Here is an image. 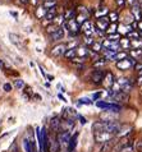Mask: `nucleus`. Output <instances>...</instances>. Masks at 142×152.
I'll return each mask as SVG.
<instances>
[{
  "label": "nucleus",
  "mask_w": 142,
  "mask_h": 152,
  "mask_svg": "<svg viewBox=\"0 0 142 152\" xmlns=\"http://www.w3.org/2000/svg\"><path fill=\"white\" fill-rule=\"evenodd\" d=\"M120 126H122V123L116 120H97L92 124V132H106L115 136L119 132Z\"/></svg>",
  "instance_id": "1"
},
{
  "label": "nucleus",
  "mask_w": 142,
  "mask_h": 152,
  "mask_svg": "<svg viewBox=\"0 0 142 152\" xmlns=\"http://www.w3.org/2000/svg\"><path fill=\"white\" fill-rule=\"evenodd\" d=\"M65 32H68V35L72 37V39H76L81 35V26L76 22V18L74 19H70V20H67V22L63 23V26Z\"/></svg>",
  "instance_id": "2"
},
{
  "label": "nucleus",
  "mask_w": 142,
  "mask_h": 152,
  "mask_svg": "<svg viewBox=\"0 0 142 152\" xmlns=\"http://www.w3.org/2000/svg\"><path fill=\"white\" fill-rule=\"evenodd\" d=\"M95 105L99 109L106 111V113H119L122 110V106L116 102H109V101H104V100H97L95 102Z\"/></svg>",
  "instance_id": "3"
},
{
  "label": "nucleus",
  "mask_w": 142,
  "mask_h": 152,
  "mask_svg": "<svg viewBox=\"0 0 142 152\" xmlns=\"http://www.w3.org/2000/svg\"><path fill=\"white\" fill-rule=\"evenodd\" d=\"M22 146H23L24 152H39L37 151V146H36V138L33 133L27 134V137H24L22 139Z\"/></svg>",
  "instance_id": "4"
},
{
  "label": "nucleus",
  "mask_w": 142,
  "mask_h": 152,
  "mask_svg": "<svg viewBox=\"0 0 142 152\" xmlns=\"http://www.w3.org/2000/svg\"><path fill=\"white\" fill-rule=\"evenodd\" d=\"M106 75V70L105 69H94L92 72H91L90 74V79L91 82H92L94 84H102L104 82V78H105Z\"/></svg>",
  "instance_id": "5"
},
{
  "label": "nucleus",
  "mask_w": 142,
  "mask_h": 152,
  "mask_svg": "<svg viewBox=\"0 0 142 152\" xmlns=\"http://www.w3.org/2000/svg\"><path fill=\"white\" fill-rule=\"evenodd\" d=\"M136 63L137 61L135 60V59H132L131 56H128L126 59H123V60L115 61V65H116V68H118L119 70H129V69H132L133 66H135Z\"/></svg>",
  "instance_id": "6"
},
{
  "label": "nucleus",
  "mask_w": 142,
  "mask_h": 152,
  "mask_svg": "<svg viewBox=\"0 0 142 152\" xmlns=\"http://www.w3.org/2000/svg\"><path fill=\"white\" fill-rule=\"evenodd\" d=\"M65 51H67V44L61 42V44H56L53 46L51 50H50V55L55 59H59V58H63Z\"/></svg>",
  "instance_id": "7"
},
{
  "label": "nucleus",
  "mask_w": 142,
  "mask_h": 152,
  "mask_svg": "<svg viewBox=\"0 0 142 152\" xmlns=\"http://www.w3.org/2000/svg\"><path fill=\"white\" fill-rule=\"evenodd\" d=\"M49 152H60V143L58 139V134L51 132L49 136Z\"/></svg>",
  "instance_id": "8"
},
{
  "label": "nucleus",
  "mask_w": 142,
  "mask_h": 152,
  "mask_svg": "<svg viewBox=\"0 0 142 152\" xmlns=\"http://www.w3.org/2000/svg\"><path fill=\"white\" fill-rule=\"evenodd\" d=\"M81 33H83V36L92 37V35L95 33V24L92 23V20L87 19L86 22L81 24Z\"/></svg>",
  "instance_id": "9"
},
{
  "label": "nucleus",
  "mask_w": 142,
  "mask_h": 152,
  "mask_svg": "<svg viewBox=\"0 0 142 152\" xmlns=\"http://www.w3.org/2000/svg\"><path fill=\"white\" fill-rule=\"evenodd\" d=\"M94 138H95V142L99 143V145H101L104 142H108V141H111V139H114L115 136L111 133H106V132H96L94 133Z\"/></svg>",
  "instance_id": "10"
},
{
  "label": "nucleus",
  "mask_w": 142,
  "mask_h": 152,
  "mask_svg": "<svg viewBox=\"0 0 142 152\" xmlns=\"http://www.w3.org/2000/svg\"><path fill=\"white\" fill-rule=\"evenodd\" d=\"M78 137H79V132H74L73 134H70L65 152H74V150H76V147L78 145Z\"/></svg>",
  "instance_id": "11"
},
{
  "label": "nucleus",
  "mask_w": 142,
  "mask_h": 152,
  "mask_svg": "<svg viewBox=\"0 0 142 152\" xmlns=\"http://www.w3.org/2000/svg\"><path fill=\"white\" fill-rule=\"evenodd\" d=\"M60 121H61V119H60V116H54V118H51L50 119V123H49V130L51 133H55V134H58L60 132Z\"/></svg>",
  "instance_id": "12"
},
{
  "label": "nucleus",
  "mask_w": 142,
  "mask_h": 152,
  "mask_svg": "<svg viewBox=\"0 0 142 152\" xmlns=\"http://www.w3.org/2000/svg\"><path fill=\"white\" fill-rule=\"evenodd\" d=\"M63 119H67V120H76L77 118H78V113L74 110V109L72 107H65L64 110H63Z\"/></svg>",
  "instance_id": "13"
},
{
  "label": "nucleus",
  "mask_w": 142,
  "mask_h": 152,
  "mask_svg": "<svg viewBox=\"0 0 142 152\" xmlns=\"http://www.w3.org/2000/svg\"><path fill=\"white\" fill-rule=\"evenodd\" d=\"M74 123L73 120H67V119H61L60 121V132H72L74 129Z\"/></svg>",
  "instance_id": "14"
},
{
  "label": "nucleus",
  "mask_w": 142,
  "mask_h": 152,
  "mask_svg": "<svg viewBox=\"0 0 142 152\" xmlns=\"http://www.w3.org/2000/svg\"><path fill=\"white\" fill-rule=\"evenodd\" d=\"M76 53H77V58H82V59H89L90 55V48H87L85 45H78V48L76 49ZM90 60V59H89Z\"/></svg>",
  "instance_id": "15"
},
{
  "label": "nucleus",
  "mask_w": 142,
  "mask_h": 152,
  "mask_svg": "<svg viewBox=\"0 0 142 152\" xmlns=\"http://www.w3.org/2000/svg\"><path fill=\"white\" fill-rule=\"evenodd\" d=\"M50 37V41H54V42H58L60 40H63L65 37V31L63 27H59L58 28V31H55L54 33H51V35H49Z\"/></svg>",
  "instance_id": "16"
},
{
  "label": "nucleus",
  "mask_w": 142,
  "mask_h": 152,
  "mask_svg": "<svg viewBox=\"0 0 142 152\" xmlns=\"http://www.w3.org/2000/svg\"><path fill=\"white\" fill-rule=\"evenodd\" d=\"M133 130V128L131 125H127V124H122V126H120L119 132L115 134L116 137L119 138H124V137H129V134H131V132Z\"/></svg>",
  "instance_id": "17"
},
{
  "label": "nucleus",
  "mask_w": 142,
  "mask_h": 152,
  "mask_svg": "<svg viewBox=\"0 0 142 152\" xmlns=\"http://www.w3.org/2000/svg\"><path fill=\"white\" fill-rule=\"evenodd\" d=\"M118 152H135V145L132 141L129 142H120Z\"/></svg>",
  "instance_id": "18"
},
{
  "label": "nucleus",
  "mask_w": 142,
  "mask_h": 152,
  "mask_svg": "<svg viewBox=\"0 0 142 152\" xmlns=\"http://www.w3.org/2000/svg\"><path fill=\"white\" fill-rule=\"evenodd\" d=\"M119 42V48H120V50L122 51H129L132 48H131V40L128 39V37H126V36H123V37H120V40L118 41Z\"/></svg>",
  "instance_id": "19"
},
{
  "label": "nucleus",
  "mask_w": 142,
  "mask_h": 152,
  "mask_svg": "<svg viewBox=\"0 0 142 152\" xmlns=\"http://www.w3.org/2000/svg\"><path fill=\"white\" fill-rule=\"evenodd\" d=\"M131 31H135V29L132 28L131 24H126V23H120L118 24V29H116V32L119 33L120 36H126L128 32H131Z\"/></svg>",
  "instance_id": "20"
},
{
  "label": "nucleus",
  "mask_w": 142,
  "mask_h": 152,
  "mask_svg": "<svg viewBox=\"0 0 142 152\" xmlns=\"http://www.w3.org/2000/svg\"><path fill=\"white\" fill-rule=\"evenodd\" d=\"M141 12H142V9H141V7H140L138 3L135 4V5L131 8V14L133 15V18H135L136 22H140V20H141Z\"/></svg>",
  "instance_id": "21"
},
{
  "label": "nucleus",
  "mask_w": 142,
  "mask_h": 152,
  "mask_svg": "<svg viewBox=\"0 0 142 152\" xmlns=\"http://www.w3.org/2000/svg\"><path fill=\"white\" fill-rule=\"evenodd\" d=\"M76 15H77V10H76V8H67L65 12L63 13V17H64V20L67 22V20H70V19H74L76 18Z\"/></svg>",
  "instance_id": "22"
},
{
  "label": "nucleus",
  "mask_w": 142,
  "mask_h": 152,
  "mask_svg": "<svg viewBox=\"0 0 142 152\" xmlns=\"http://www.w3.org/2000/svg\"><path fill=\"white\" fill-rule=\"evenodd\" d=\"M40 4L48 10V9H50V8L58 7V4H59V0H41Z\"/></svg>",
  "instance_id": "23"
},
{
  "label": "nucleus",
  "mask_w": 142,
  "mask_h": 152,
  "mask_svg": "<svg viewBox=\"0 0 142 152\" xmlns=\"http://www.w3.org/2000/svg\"><path fill=\"white\" fill-rule=\"evenodd\" d=\"M35 14H36V18L39 20H42L45 14H46V9L41 5V4H39L36 8H35Z\"/></svg>",
  "instance_id": "24"
},
{
  "label": "nucleus",
  "mask_w": 142,
  "mask_h": 152,
  "mask_svg": "<svg viewBox=\"0 0 142 152\" xmlns=\"http://www.w3.org/2000/svg\"><path fill=\"white\" fill-rule=\"evenodd\" d=\"M128 56H131L132 59H135L136 61H138L142 58V49H131L128 51Z\"/></svg>",
  "instance_id": "25"
},
{
  "label": "nucleus",
  "mask_w": 142,
  "mask_h": 152,
  "mask_svg": "<svg viewBox=\"0 0 142 152\" xmlns=\"http://www.w3.org/2000/svg\"><path fill=\"white\" fill-rule=\"evenodd\" d=\"M106 17H108V19H109L110 23H118V20L120 18L119 12H116V10H109V13H108Z\"/></svg>",
  "instance_id": "26"
},
{
  "label": "nucleus",
  "mask_w": 142,
  "mask_h": 152,
  "mask_svg": "<svg viewBox=\"0 0 142 152\" xmlns=\"http://www.w3.org/2000/svg\"><path fill=\"white\" fill-rule=\"evenodd\" d=\"M114 82H115L114 81V74H113L111 72H106V75H105V78H104L102 83H105L108 88H111L113 84H114Z\"/></svg>",
  "instance_id": "27"
},
{
  "label": "nucleus",
  "mask_w": 142,
  "mask_h": 152,
  "mask_svg": "<svg viewBox=\"0 0 142 152\" xmlns=\"http://www.w3.org/2000/svg\"><path fill=\"white\" fill-rule=\"evenodd\" d=\"M9 40L12 41V44H14L15 46H18L19 49H22V40H20V37L18 35H15V33H9Z\"/></svg>",
  "instance_id": "28"
},
{
  "label": "nucleus",
  "mask_w": 142,
  "mask_h": 152,
  "mask_svg": "<svg viewBox=\"0 0 142 152\" xmlns=\"http://www.w3.org/2000/svg\"><path fill=\"white\" fill-rule=\"evenodd\" d=\"M114 139H111V141H108V142H104L100 145V151L101 152H109L111 148H113V146H114Z\"/></svg>",
  "instance_id": "29"
},
{
  "label": "nucleus",
  "mask_w": 142,
  "mask_h": 152,
  "mask_svg": "<svg viewBox=\"0 0 142 152\" xmlns=\"http://www.w3.org/2000/svg\"><path fill=\"white\" fill-rule=\"evenodd\" d=\"M90 50H91V51H94V53H96V54H99V55H101V53H102V50H104L102 42L101 41H100V42L95 41L94 44H92V46L90 48Z\"/></svg>",
  "instance_id": "30"
},
{
  "label": "nucleus",
  "mask_w": 142,
  "mask_h": 152,
  "mask_svg": "<svg viewBox=\"0 0 142 152\" xmlns=\"http://www.w3.org/2000/svg\"><path fill=\"white\" fill-rule=\"evenodd\" d=\"M63 58H64V59H67V60H69V61H72L74 58H77L76 49H72V50H67V51L64 53Z\"/></svg>",
  "instance_id": "31"
},
{
  "label": "nucleus",
  "mask_w": 142,
  "mask_h": 152,
  "mask_svg": "<svg viewBox=\"0 0 142 152\" xmlns=\"http://www.w3.org/2000/svg\"><path fill=\"white\" fill-rule=\"evenodd\" d=\"M106 60H105V59H104L102 56H100L99 59H96V60L95 61H92V65L95 66V68H99V69H101L102 68V66H105L106 65Z\"/></svg>",
  "instance_id": "32"
},
{
  "label": "nucleus",
  "mask_w": 142,
  "mask_h": 152,
  "mask_svg": "<svg viewBox=\"0 0 142 152\" xmlns=\"http://www.w3.org/2000/svg\"><path fill=\"white\" fill-rule=\"evenodd\" d=\"M24 86H26V83H24L23 79H20V78H15V79H14L13 87H15L17 90H23Z\"/></svg>",
  "instance_id": "33"
},
{
  "label": "nucleus",
  "mask_w": 142,
  "mask_h": 152,
  "mask_svg": "<svg viewBox=\"0 0 142 152\" xmlns=\"http://www.w3.org/2000/svg\"><path fill=\"white\" fill-rule=\"evenodd\" d=\"M116 29H118V23H110L108 26L105 35H111V33H116Z\"/></svg>",
  "instance_id": "34"
},
{
  "label": "nucleus",
  "mask_w": 142,
  "mask_h": 152,
  "mask_svg": "<svg viewBox=\"0 0 142 152\" xmlns=\"http://www.w3.org/2000/svg\"><path fill=\"white\" fill-rule=\"evenodd\" d=\"M108 13H109V9H108V8H100V9L96 10L95 15L97 17V18H101V17H106Z\"/></svg>",
  "instance_id": "35"
},
{
  "label": "nucleus",
  "mask_w": 142,
  "mask_h": 152,
  "mask_svg": "<svg viewBox=\"0 0 142 152\" xmlns=\"http://www.w3.org/2000/svg\"><path fill=\"white\" fill-rule=\"evenodd\" d=\"M58 28H59V26H56V24L51 23V24H49L48 27H45V32H46L48 35H51V33H54L55 31H58Z\"/></svg>",
  "instance_id": "36"
},
{
  "label": "nucleus",
  "mask_w": 142,
  "mask_h": 152,
  "mask_svg": "<svg viewBox=\"0 0 142 152\" xmlns=\"http://www.w3.org/2000/svg\"><path fill=\"white\" fill-rule=\"evenodd\" d=\"M126 58H128V53L127 51H118L115 54V60L114 61H119V60H123V59H126Z\"/></svg>",
  "instance_id": "37"
},
{
  "label": "nucleus",
  "mask_w": 142,
  "mask_h": 152,
  "mask_svg": "<svg viewBox=\"0 0 142 152\" xmlns=\"http://www.w3.org/2000/svg\"><path fill=\"white\" fill-rule=\"evenodd\" d=\"M95 42L94 37H89V36H83V45L87 46V48H91L92 44Z\"/></svg>",
  "instance_id": "38"
},
{
  "label": "nucleus",
  "mask_w": 142,
  "mask_h": 152,
  "mask_svg": "<svg viewBox=\"0 0 142 152\" xmlns=\"http://www.w3.org/2000/svg\"><path fill=\"white\" fill-rule=\"evenodd\" d=\"M77 102L82 106V105H92L94 101H91V99H89V97H82V99L77 100Z\"/></svg>",
  "instance_id": "39"
},
{
  "label": "nucleus",
  "mask_w": 142,
  "mask_h": 152,
  "mask_svg": "<svg viewBox=\"0 0 142 152\" xmlns=\"http://www.w3.org/2000/svg\"><path fill=\"white\" fill-rule=\"evenodd\" d=\"M126 37H128L129 40H136V39H140V32L138 31H131L128 32Z\"/></svg>",
  "instance_id": "40"
},
{
  "label": "nucleus",
  "mask_w": 142,
  "mask_h": 152,
  "mask_svg": "<svg viewBox=\"0 0 142 152\" xmlns=\"http://www.w3.org/2000/svg\"><path fill=\"white\" fill-rule=\"evenodd\" d=\"M79 45V42L77 40H72L70 42H68L67 44V50H72V49H77Z\"/></svg>",
  "instance_id": "41"
},
{
  "label": "nucleus",
  "mask_w": 142,
  "mask_h": 152,
  "mask_svg": "<svg viewBox=\"0 0 142 152\" xmlns=\"http://www.w3.org/2000/svg\"><path fill=\"white\" fill-rule=\"evenodd\" d=\"M120 37H122V36H120L119 33L116 32V33H111V35H108V36H106V39H108V40H110V41L118 42V41L120 40Z\"/></svg>",
  "instance_id": "42"
},
{
  "label": "nucleus",
  "mask_w": 142,
  "mask_h": 152,
  "mask_svg": "<svg viewBox=\"0 0 142 152\" xmlns=\"http://www.w3.org/2000/svg\"><path fill=\"white\" fill-rule=\"evenodd\" d=\"M23 94H24V96H27V100H30L31 99V95H32V88L30 87V86H24V88H23Z\"/></svg>",
  "instance_id": "43"
},
{
  "label": "nucleus",
  "mask_w": 142,
  "mask_h": 152,
  "mask_svg": "<svg viewBox=\"0 0 142 152\" xmlns=\"http://www.w3.org/2000/svg\"><path fill=\"white\" fill-rule=\"evenodd\" d=\"M12 90H13V84H12V83H4L3 84V91L12 92Z\"/></svg>",
  "instance_id": "44"
},
{
  "label": "nucleus",
  "mask_w": 142,
  "mask_h": 152,
  "mask_svg": "<svg viewBox=\"0 0 142 152\" xmlns=\"http://www.w3.org/2000/svg\"><path fill=\"white\" fill-rule=\"evenodd\" d=\"M135 150L138 151V152H142V139H138L135 145Z\"/></svg>",
  "instance_id": "45"
},
{
  "label": "nucleus",
  "mask_w": 142,
  "mask_h": 152,
  "mask_svg": "<svg viewBox=\"0 0 142 152\" xmlns=\"http://www.w3.org/2000/svg\"><path fill=\"white\" fill-rule=\"evenodd\" d=\"M115 4H116V7L118 8L123 9V8L126 7V0H115Z\"/></svg>",
  "instance_id": "46"
},
{
  "label": "nucleus",
  "mask_w": 142,
  "mask_h": 152,
  "mask_svg": "<svg viewBox=\"0 0 142 152\" xmlns=\"http://www.w3.org/2000/svg\"><path fill=\"white\" fill-rule=\"evenodd\" d=\"M101 95H102V91H99V92H95V94L92 95V100L94 101H97L100 97H101Z\"/></svg>",
  "instance_id": "47"
},
{
  "label": "nucleus",
  "mask_w": 142,
  "mask_h": 152,
  "mask_svg": "<svg viewBox=\"0 0 142 152\" xmlns=\"http://www.w3.org/2000/svg\"><path fill=\"white\" fill-rule=\"evenodd\" d=\"M77 119L79 120V123H81L82 125H85V124L87 123V119H86V118H85V116H82V115H81V114H78V118H77Z\"/></svg>",
  "instance_id": "48"
},
{
  "label": "nucleus",
  "mask_w": 142,
  "mask_h": 152,
  "mask_svg": "<svg viewBox=\"0 0 142 152\" xmlns=\"http://www.w3.org/2000/svg\"><path fill=\"white\" fill-rule=\"evenodd\" d=\"M39 69H40V72H41V74L44 75V78H46V77H48V73H46V72H45L44 66H42V65H39Z\"/></svg>",
  "instance_id": "49"
},
{
  "label": "nucleus",
  "mask_w": 142,
  "mask_h": 152,
  "mask_svg": "<svg viewBox=\"0 0 142 152\" xmlns=\"http://www.w3.org/2000/svg\"><path fill=\"white\" fill-rule=\"evenodd\" d=\"M40 1H41V0H30L31 5H32L33 8H36L37 5H39V4H40Z\"/></svg>",
  "instance_id": "50"
},
{
  "label": "nucleus",
  "mask_w": 142,
  "mask_h": 152,
  "mask_svg": "<svg viewBox=\"0 0 142 152\" xmlns=\"http://www.w3.org/2000/svg\"><path fill=\"white\" fill-rule=\"evenodd\" d=\"M126 3H128L131 7H133V5H135V4L138 3V0H126Z\"/></svg>",
  "instance_id": "51"
},
{
  "label": "nucleus",
  "mask_w": 142,
  "mask_h": 152,
  "mask_svg": "<svg viewBox=\"0 0 142 152\" xmlns=\"http://www.w3.org/2000/svg\"><path fill=\"white\" fill-rule=\"evenodd\" d=\"M33 99L37 100V101H41V100H42V97H41L39 94H33Z\"/></svg>",
  "instance_id": "52"
},
{
  "label": "nucleus",
  "mask_w": 142,
  "mask_h": 152,
  "mask_svg": "<svg viewBox=\"0 0 142 152\" xmlns=\"http://www.w3.org/2000/svg\"><path fill=\"white\" fill-rule=\"evenodd\" d=\"M4 68H5V64H4V61L0 59V70H3Z\"/></svg>",
  "instance_id": "53"
},
{
  "label": "nucleus",
  "mask_w": 142,
  "mask_h": 152,
  "mask_svg": "<svg viewBox=\"0 0 142 152\" xmlns=\"http://www.w3.org/2000/svg\"><path fill=\"white\" fill-rule=\"evenodd\" d=\"M58 97H59V99L61 100V101H64V102H67V100H65V97L61 95V94H58Z\"/></svg>",
  "instance_id": "54"
},
{
  "label": "nucleus",
  "mask_w": 142,
  "mask_h": 152,
  "mask_svg": "<svg viewBox=\"0 0 142 152\" xmlns=\"http://www.w3.org/2000/svg\"><path fill=\"white\" fill-rule=\"evenodd\" d=\"M20 1V4H22V5H27L28 3H30V0H19Z\"/></svg>",
  "instance_id": "55"
},
{
  "label": "nucleus",
  "mask_w": 142,
  "mask_h": 152,
  "mask_svg": "<svg viewBox=\"0 0 142 152\" xmlns=\"http://www.w3.org/2000/svg\"><path fill=\"white\" fill-rule=\"evenodd\" d=\"M137 31H142V20L138 22V26H137Z\"/></svg>",
  "instance_id": "56"
},
{
  "label": "nucleus",
  "mask_w": 142,
  "mask_h": 152,
  "mask_svg": "<svg viewBox=\"0 0 142 152\" xmlns=\"http://www.w3.org/2000/svg\"><path fill=\"white\" fill-rule=\"evenodd\" d=\"M137 83L142 86V75H140V77H138V79H137Z\"/></svg>",
  "instance_id": "57"
},
{
  "label": "nucleus",
  "mask_w": 142,
  "mask_h": 152,
  "mask_svg": "<svg viewBox=\"0 0 142 152\" xmlns=\"http://www.w3.org/2000/svg\"><path fill=\"white\" fill-rule=\"evenodd\" d=\"M46 79H49V81H53V79H54V75H51V74H48Z\"/></svg>",
  "instance_id": "58"
},
{
  "label": "nucleus",
  "mask_w": 142,
  "mask_h": 152,
  "mask_svg": "<svg viewBox=\"0 0 142 152\" xmlns=\"http://www.w3.org/2000/svg\"><path fill=\"white\" fill-rule=\"evenodd\" d=\"M10 14L14 17V18H17V17H18V13H15V12H10Z\"/></svg>",
  "instance_id": "59"
},
{
  "label": "nucleus",
  "mask_w": 142,
  "mask_h": 152,
  "mask_svg": "<svg viewBox=\"0 0 142 152\" xmlns=\"http://www.w3.org/2000/svg\"><path fill=\"white\" fill-rule=\"evenodd\" d=\"M138 4H140V7H141V9H142V0H138Z\"/></svg>",
  "instance_id": "60"
},
{
  "label": "nucleus",
  "mask_w": 142,
  "mask_h": 152,
  "mask_svg": "<svg viewBox=\"0 0 142 152\" xmlns=\"http://www.w3.org/2000/svg\"><path fill=\"white\" fill-rule=\"evenodd\" d=\"M140 32V39H142V31H138Z\"/></svg>",
  "instance_id": "61"
},
{
  "label": "nucleus",
  "mask_w": 142,
  "mask_h": 152,
  "mask_svg": "<svg viewBox=\"0 0 142 152\" xmlns=\"http://www.w3.org/2000/svg\"><path fill=\"white\" fill-rule=\"evenodd\" d=\"M141 20H142V12H141Z\"/></svg>",
  "instance_id": "62"
},
{
  "label": "nucleus",
  "mask_w": 142,
  "mask_h": 152,
  "mask_svg": "<svg viewBox=\"0 0 142 152\" xmlns=\"http://www.w3.org/2000/svg\"><path fill=\"white\" fill-rule=\"evenodd\" d=\"M141 60H142V58H141Z\"/></svg>",
  "instance_id": "63"
}]
</instances>
